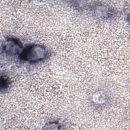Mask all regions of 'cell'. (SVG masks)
<instances>
[{"instance_id":"obj_1","label":"cell","mask_w":130,"mask_h":130,"mask_svg":"<svg viewBox=\"0 0 130 130\" xmlns=\"http://www.w3.org/2000/svg\"><path fill=\"white\" fill-rule=\"evenodd\" d=\"M43 49V48L38 46H33L26 50L25 53H23V57H24V58H26L27 59L30 60H37L41 59L44 55L45 51L39 53L38 52Z\"/></svg>"}]
</instances>
